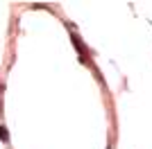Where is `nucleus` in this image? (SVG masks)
<instances>
[{
    "mask_svg": "<svg viewBox=\"0 0 152 149\" xmlns=\"http://www.w3.org/2000/svg\"><path fill=\"white\" fill-rule=\"evenodd\" d=\"M0 138H2V140H5V142H7V140H9V136H7V131H5V127H0Z\"/></svg>",
    "mask_w": 152,
    "mask_h": 149,
    "instance_id": "f257e3e1",
    "label": "nucleus"
},
{
    "mask_svg": "<svg viewBox=\"0 0 152 149\" xmlns=\"http://www.w3.org/2000/svg\"><path fill=\"white\" fill-rule=\"evenodd\" d=\"M107 149H109V147H107Z\"/></svg>",
    "mask_w": 152,
    "mask_h": 149,
    "instance_id": "f03ea898",
    "label": "nucleus"
}]
</instances>
